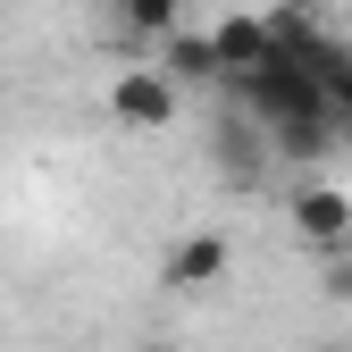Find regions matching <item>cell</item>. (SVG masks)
Instances as JSON below:
<instances>
[{
	"instance_id": "5b68a950",
	"label": "cell",
	"mask_w": 352,
	"mask_h": 352,
	"mask_svg": "<svg viewBox=\"0 0 352 352\" xmlns=\"http://www.w3.org/2000/svg\"><path fill=\"white\" fill-rule=\"evenodd\" d=\"M210 42H218V67H227V76H243V67H260V59L277 51V42H269V17H252V9H227V17L210 25Z\"/></svg>"
},
{
	"instance_id": "6da1fadb",
	"label": "cell",
	"mask_w": 352,
	"mask_h": 352,
	"mask_svg": "<svg viewBox=\"0 0 352 352\" xmlns=\"http://www.w3.org/2000/svg\"><path fill=\"white\" fill-rule=\"evenodd\" d=\"M176 109H185V84H176L168 67H118V76H109V118L135 126V135L176 126Z\"/></svg>"
},
{
	"instance_id": "ba28073f",
	"label": "cell",
	"mask_w": 352,
	"mask_h": 352,
	"mask_svg": "<svg viewBox=\"0 0 352 352\" xmlns=\"http://www.w3.org/2000/svg\"><path fill=\"white\" fill-rule=\"evenodd\" d=\"M327 93H336V118H352V59H344V67L327 76Z\"/></svg>"
},
{
	"instance_id": "52a82bcc",
	"label": "cell",
	"mask_w": 352,
	"mask_h": 352,
	"mask_svg": "<svg viewBox=\"0 0 352 352\" xmlns=\"http://www.w3.org/2000/svg\"><path fill=\"white\" fill-rule=\"evenodd\" d=\"M109 17H118L126 42H168L185 25V0H109Z\"/></svg>"
},
{
	"instance_id": "7a4b0ae2",
	"label": "cell",
	"mask_w": 352,
	"mask_h": 352,
	"mask_svg": "<svg viewBox=\"0 0 352 352\" xmlns=\"http://www.w3.org/2000/svg\"><path fill=\"white\" fill-rule=\"evenodd\" d=\"M285 218H294V235L311 243V252H327V260L352 252V193L327 185V176H302L294 201H285Z\"/></svg>"
},
{
	"instance_id": "8992f818",
	"label": "cell",
	"mask_w": 352,
	"mask_h": 352,
	"mask_svg": "<svg viewBox=\"0 0 352 352\" xmlns=\"http://www.w3.org/2000/svg\"><path fill=\"white\" fill-rule=\"evenodd\" d=\"M269 151L285 168H319L336 151V118H285V126H269Z\"/></svg>"
},
{
	"instance_id": "277c9868",
	"label": "cell",
	"mask_w": 352,
	"mask_h": 352,
	"mask_svg": "<svg viewBox=\"0 0 352 352\" xmlns=\"http://www.w3.org/2000/svg\"><path fill=\"white\" fill-rule=\"evenodd\" d=\"M160 67H168L176 84H185V93H193V84H227V67H218V42H210V25H176V34L160 42Z\"/></svg>"
},
{
	"instance_id": "3957f363",
	"label": "cell",
	"mask_w": 352,
	"mask_h": 352,
	"mask_svg": "<svg viewBox=\"0 0 352 352\" xmlns=\"http://www.w3.org/2000/svg\"><path fill=\"white\" fill-rule=\"evenodd\" d=\"M227 260H235L227 235H218V227H193V235H176V252H168V269H160V277H168L176 294H201V285L227 277Z\"/></svg>"
}]
</instances>
